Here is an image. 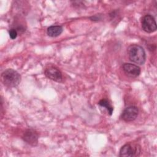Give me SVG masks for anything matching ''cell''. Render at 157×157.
I'll list each match as a JSON object with an SVG mask.
<instances>
[{"mask_svg": "<svg viewBox=\"0 0 157 157\" xmlns=\"http://www.w3.org/2000/svg\"><path fill=\"white\" fill-rule=\"evenodd\" d=\"M128 55L130 61L139 65L145 63L146 54L142 47L137 44H132L128 48Z\"/></svg>", "mask_w": 157, "mask_h": 157, "instance_id": "cell-1", "label": "cell"}, {"mask_svg": "<svg viewBox=\"0 0 157 157\" xmlns=\"http://www.w3.org/2000/svg\"><path fill=\"white\" fill-rule=\"evenodd\" d=\"M1 80L4 86L9 88L15 87L20 83L21 75L17 71L7 69L2 72Z\"/></svg>", "mask_w": 157, "mask_h": 157, "instance_id": "cell-2", "label": "cell"}, {"mask_svg": "<svg viewBox=\"0 0 157 157\" xmlns=\"http://www.w3.org/2000/svg\"><path fill=\"white\" fill-rule=\"evenodd\" d=\"M140 147L138 144L132 145L130 143L126 144L121 147L120 150V156H138L140 155Z\"/></svg>", "mask_w": 157, "mask_h": 157, "instance_id": "cell-3", "label": "cell"}, {"mask_svg": "<svg viewBox=\"0 0 157 157\" xmlns=\"http://www.w3.org/2000/svg\"><path fill=\"white\" fill-rule=\"evenodd\" d=\"M142 29L148 33H153L156 30V23L155 18L151 15H144L141 20Z\"/></svg>", "mask_w": 157, "mask_h": 157, "instance_id": "cell-4", "label": "cell"}, {"mask_svg": "<svg viewBox=\"0 0 157 157\" xmlns=\"http://www.w3.org/2000/svg\"><path fill=\"white\" fill-rule=\"evenodd\" d=\"M139 109L136 106H129L124 109L123 111L121 118L124 121L129 122L134 121L138 116Z\"/></svg>", "mask_w": 157, "mask_h": 157, "instance_id": "cell-5", "label": "cell"}, {"mask_svg": "<svg viewBox=\"0 0 157 157\" xmlns=\"http://www.w3.org/2000/svg\"><path fill=\"white\" fill-rule=\"evenodd\" d=\"M45 75L50 80L60 82L62 81L63 75L61 72L56 67L48 66L44 70Z\"/></svg>", "mask_w": 157, "mask_h": 157, "instance_id": "cell-6", "label": "cell"}, {"mask_svg": "<svg viewBox=\"0 0 157 157\" xmlns=\"http://www.w3.org/2000/svg\"><path fill=\"white\" fill-rule=\"evenodd\" d=\"M22 138L28 144L32 146H36L38 143L39 135L35 130L33 129H28L25 131Z\"/></svg>", "mask_w": 157, "mask_h": 157, "instance_id": "cell-7", "label": "cell"}, {"mask_svg": "<svg viewBox=\"0 0 157 157\" xmlns=\"http://www.w3.org/2000/svg\"><path fill=\"white\" fill-rule=\"evenodd\" d=\"M124 74L131 78H136L140 74V68L134 64L124 63L122 66Z\"/></svg>", "mask_w": 157, "mask_h": 157, "instance_id": "cell-8", "label": "cell"}, {"mask_svg": "<svg viewBox=\"0 0 157 157\" xmlns=\"http://www.w3.org/2000/svg\"><path fill=\"white\" fill-rule=\"evenodd\" d=\"M63 31V27L59 25H53L49 26L47 28V33L48 36L52 37H55L59 36Z\"/></svg>", "mask_w": 157, "mask_h": 157, "instance_id": "cell-9", "label": "cell"}, {"mask_svg": "<svg viewBox=\"0 0 157 157\" xmlns=\"http://www.w3.org/2000/svg\"><path fill=\"white\" fill-rule=\"evenodd\" d=\"M98 104L102 107H104L108 112L109 114L110 115H111L112 114V112H113V107L111 105V104L109 103V102L107 100V99H102L101 100H100L98 102Z\"/></svg>", "mask_w": 157, "mask_h": 157, "instance_id": "cell-10", "label": "cell"}, {"mask_svg": "<svg viewBox=\"0 0 157 157\" xmlns=\"http://www.w3.org/2000/svg\"><path fill=\"white\" fill-rule=\"evenodd\" d=\"M9 36L11 39H15L18 35V31L15 28H12L9 31Z\"/></svg>", "mask_w": 157, "mask_h": 157, "instance_id": "cell-11", "label": "cell"}]
</instances>
